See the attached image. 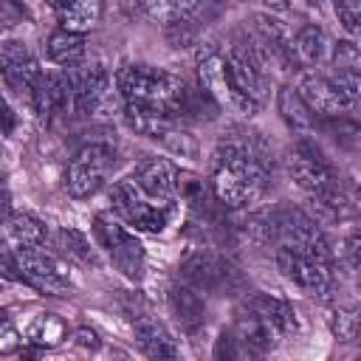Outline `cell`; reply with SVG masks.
Returning <instances> with one entry per match:
<instances>
[{
    "mask_svg": "<svg viewBox=\"0 0 361 361\" xmlns=\"http://www.w3.org/2000/svg\"><path fill=\"white\" fill-rule=\"evenodd\" d=\"M268 189V166L259 152V141H223L214 161L212 195L226 209H243L257 203Z\"/></svg>",
    "mask_w": 361,
    "mask_h": 361,
    "instance_id": "cell-1",
    "label": "cell"
},
{
    "mask_svg": "<svg viewBox=\"0 0 361 361\" xmlns=\"http://www.w3.org/2000/svg\"><path fill=\"white\" fill-rule=\"evenodd\" d=\"M116 85H118L124 104H133V107L155 110V113H164L172 118L189 107V90H186L183 79L164 68L127 65L118 71Z\"/></svg>",
    "mask_w": 361,
    "mask_h": 361,
    "instance_id": "cell-2",
    "label": "cell"
},
{
    "mask_svg": "<svg viewBox=\"0 0 361 361\" xmlns=\"http://www.w3.org/2000/svg\"><path fill=\"white\" fill-rule=\"evenodd\" d=\"M296 333V313L288 302L251 293L237 307V338L248 353H268Z\"/></svg>",
    "mask_w": 361,
    "mask_h": 361,
    "instance_id": "cell-3",
    "label": "cell"
},
{
    "mask_svg": "<svg viewBox=\"0 0 361 361\" xmlns=\"http://www.w3.org/2000/svg\"><path fill=\"white\" fill-rule=\"evenodd\" d=\"M110 206L113 212L138 231H164L169 220L175 217V200H155L138 189L133 178L116 180L110 189Z\"/></svg>",
    "mask_w": 361,
    "mask_h": 361,
    "instance_id": "cell-4",
    "label": "cell"
},
{
    "mask_svg": "<svg viewBox=\"0 0 361 361\" xmlns=\"http://www.w3.org/2000/svg\"><path fill=\"white\" fill-rule=\"evenodd\" d=\"M197 79H200V90L220 107H228L240 116H254L259 110L257 102H251L248 96H243L237 90V85L231 82V73L226 68L223 51L217 45H200L197 51Z\"/></svg>",
    "mask_w": 361,
    "mask_h": 361,
    "instance_id": "cell-5",
    "label": "cell"
},
{
    "mask_svg": "<svg viewBox=\"0 0 361 361\" xmlns=\"http://www.w3.org/2000/svg\"><path fill=\"white\" fill-rule=\"evenodd\" d=\"M180 276H183V285L195 288L197 293H234L243 288L240 268L223 254L206 251V248H197L183 257Z\"/></svg>",
    "mask_w": 361,
    "mask_h": 361,
    "instance_id": "cell-6",
    "label": "cell"
},
{
    "mask_svg": "<svg viewBox=\"0 0 361 361\" xmlns=\"http://www.w3.org/2000/svg\"><path fill=\"white\" fill-rule=\"evenodd\" d=\"M268 237H274L279 243V248H285V251L313 254V257L330 259V248H327L322 228L316 226L313 217H307L299 209L271 212L268 214Z\"/></svg>",
    "mask_w": 361,
    "mask_h": 361,
    "instance_id": "cell-7",
    "label": "cell"
},
{
    "mask_svg": "<svg viewBox=\"0 0 361 361\" xmlns=\"http://www.w3.org/2000/svg\"><path fill=\"white\" fill-rule=\"evenodd\" d=\"M285 166H288V175L296 180V186L310 195V200L324 197V195H333V192L341 189L336 169L330 166V161L310 141H296L288 149Z\"/></svg>",
    "mask_w": 361,
    "mask_h": 361,
    "instance_id": "cell-8",
    "label": "cell"
},
{
    "mask_svg": "<svg viewBox=\"0 0 361 361\" xmlns=\"http://www.w3.org/2000/svg\"><path fill=\"white\" fill-rule=\"evenodd\" d=\"M113 164H116V149L107 141L85 144L65 166V189L73 197H90L93 192H99Z\"/></svg>",
    "mask_w": 361,
    "mask_h": 361,
    "instance_id": "cell-9",
    "label": "cell"
},
{
    "mask_svg": "<svg viewBox=\"0 0 361 361\" xmlns=\"http://www.w3.org/2000/svg\"><path fill=\"white\" fill-rule=\"evenodd\" d=\"M93 234H96L99 245L107 251L116 271H121L127 279H141L147 254H144L141 240L133 231H127L118 220H113L107 214H96L93 217Z\"/></svg>",
    "mask_w": 361,
    "mask_h": 361,
    "instance_id": "cell-10",
    "label": "cell"
},
{
    "mask_svg": "<svg viewBox=\"0 0 361 361\" xmlns=\"http://www.w3.org/2000/svg\"><path fill=\"white\" fill-rule=\"evenodd\" d=\"M0 73L17 96H23L34 104V96L42 85V68L25 42H20V39L0 42Z\"/></svg>",
    "mask_w": 361,
    "mask_h": 361,
    "instance_id": "cell-11",
    "label": "cell"
},
{
    "mask_svg": "<svg viewBox=\"0 0 361 361\" xmlns=\"http://www.w3.org/2000/svg\"><path fill=\"white\" fill-rule=\"evenodd\" d=\"M65 73L73 87L76 116H93L107 107L113 90H110V73L102 62H79Z\"/></svg>",
    "mask_w": 361,
    "mask_h": 361,
    "instance_id": "cell-12",
    "label": "cell"
},
{
    "mask_svg": "<svg viewBox=\"0 0 361 361\" xmlns=\"http://www.w3.org/2000/svg\"><path fill=\"white\" fill-rule=\"evenodd\" d=\"M14 262H17V276L31 282L37 290L51 293V296H62L71 290V279H68L65 268L42 245L28 248V251H14Z\"/></svg>",
    "mask_w": 361,
    "mask_h": 361,
    "instance_id": "cell-13",
    "label": "cell"
},
{
    "mask_svg": "<svg viewBox=\"0 0 361 361\" xmlns=\"http://www.w3.org/2000/svg\"><path fill=\"white\" fill-rule=\"evenodd\" d=\"M276 265L293 285H299L310 296H327L330 288H333V265H330V259L276 248Z\"/></svg>",
    "mask_w": 361,
    "mask_h": 361,
    "instance_id": "cell-14",
    "label": "cell"
},
{
    "mask_svg": "<svg viewBox=\"0 0 361 361\" xmlns=\"http://www.w3.org/2000/svg\"><path fill=\"white\" fill-rule=\"evenodd\" d=\"M223 59H226V68H228L231 82L237 85V90L243 96H248L251 102L262 104V99L268 93V79H265V68H262L254 45L251 42H237L223 54Z\"/></svg>",
    "mask_w": 361,
    "mask_h": 361,
    "instance_id": "cell-15",
    "label": "cell"
},
{
    "mask_svg": "<svg viewBox=\"0 0 361 361\" xmlns=\"http://www.w3.org/2000/svg\"><path fill=\"white\" fill-rule=\"evenodd\" d=\"M124 118H127L130 130H135L138 135L155 138V141L166 144V147L175 149V152H186V155L195 152L192 138H189L183 130H178V124H175L172 116H164V113H155V110H144V107L124 104Z\"/></svg>",
    "mask_w": 361,
    "mask_h": 361,
    "instance_id": "cell-16",
    "label": "cell"
},
{
    "mask_svg": "<svg viewBox=\"0 0 361 361\" xmlns=\"http://www.w3.org/2000/svg\"><path fill=\"white\" fill-rule=\"evenodd\" d=\"M133 333H135L138 350L149 361H183L180 347H178V338L172 336V330L161 319L144 313V316H138L133 322Z\"/></svg>",
    "mask_w": 361,
    "mask_h": 361,
    "instance_id": "cell-17",
    "label": "cell"
},
{
    "mask_svg": "<svg viewBox=\"0 0 361 361\" xmlns=\"http://www.w3.org/2000/svg\"><path fill=\"white\" fill-rule=\"evenodd\" d=\"M293 90L299 93V99L305 102V107L310 110V116L336 118V116H341V110H347V104L341 102V96L336 93V87L330 85V79L324 73L305 71L299 76V85Z\"/></svg>",
    "mask_w": 361,
    "mask_h": 361,
    "instance_id": "cell-18",
    "label": "cell"
},
{
    "mask_svg": "<svg viewBox=\"0 0 361 361\" xmlns=\"http://www.w3.org/2000/svg\"><path fill=\"white\" fill-rule=\"evenodd\" d=\"M34 107L45 118H65L76 116V102H73V87L68 82V73H42V85L34 96Z\"/></svg>",
    "mask_w": 361,
    "mask_h": 361,
    "instance_id": "cell-19",
    "label": "cell"
},
{
    "mask_svg": "<svg viewBox=\"0 0 361 361\" xmlns=\"http://www.w3.org/2000/svg\"><path fill=\"white\" fill-rule=\"evenodd\" d=\"M133 180L138 183V189L155 200H172L178 192V166L166 158L149 155L135 166Z\"/></svg>",
    "mask_w": 361,
    "mask_h": 361,
    "instance_id": "cell-20",
    "label": "cell"
},
{
    "mask_svg": "<svg viewBox=\"0 0 361 361\" xmlns=\"http://www.w3.org/2000/svg\"><path fill=\"white\" fill-rule=\"evenodd\" d=\"M330 48H333V42H330V37L324 34V28L307 23V25L296 28L293 37H290V62H293L296 68L322 65V62L330 59Z\"/></svg>",
    "mask_w": 361,
    "mask_h": 361,
    "instance_id": "cell-21",
    "label": "cell"
},
{
    "mask_svg": "<svg viewBox=\"0 0 361 361\" xmlns=\"http://www.w3.org/2000/svg\"><path fill=\"white\" fill-rule=\"evenodd\" d=\"M133 11L152 23H161L169 31L178 25H195V20L206 8H203V3H189V0H149V3L133 6Z\"/></svg>",
    "mask_w": 361,
    "mask_h": 361,
    "instance_id": "cell-22",
    "label": "cell"
},
{
    "mask_svg": "<svg viewBox=\"0 0 361 361\" xmlns=\"http://www.w3.org/2000/svg\"><path fill=\"white\" fill-rule=\"evenodd\" d=\"M166 305L169 313L175 316V322L186 330V333H197L206 322V302L200 299V293L189 285H172L166 290Z\"/></svg>",
    "mask_w": 361,
    "mask_h": 361,
    "instance_id": "cell-23",
    "label": "cell"
},
{
    "mask_svg": "<svg viewBox=\"0 0 361 361\" xmlns=\"http://www.w3.org/2000/svg\"><path fill=\"white\" fill-rule=\"evenodd\" d=\"M104 6L99 0H79V3H62L56 6V14H59V28L62 31H71V34H82L90 31L99 17H102Z\"/></svg>",
    "mask_w": 361,
    "mask_h": 361,
    "instance_id": "cell-24",
    "label": "cell"
},
{
    "mask_svg": "<svg viewBox=\"0 0 361 361\" xmlns=\"http://www.w3.org/2000/svg\"><path fill=\"white\" fill-rule=\"evenodd\" d=\"M85 51H87V39L82 34H71V31L56 28L48 37V59L54 65H62L65 71L79 65L85 59Z\"/></svg>",
    "mask_w": 361,
    "mask_h": 361,
    "instance_id": "cell-25",
    "label": "cell"
},
{
    "mask_svg": "<svg viewBox=\"0 0 361 361\" xmlns=\"http://www.w3.org/2000/svg\"><path fill=\"white\" fill-rule=\"evenodd\" d=\"M6 237L14 245V251L39 248L45 243V226L34 214H11L6 220Z\"/></svg>",
    "mask_w": 361,
    "mask_h": 361,
    "instance_id": "cell-26",
    "label": "cell"
},
{
    "mask_svg": "<svg viewBox=\"0 0 361 361\" xmlns=\"http://www.w3.org/2000/svg\"><path fill=\"white\" fill-rule=\"evenodd\" d=\"M276 107H279V116L285 118V124L290 130H310L313 127V116H310V110L305 107V102L299 99V93L293 87H279Z\"/></svg>",
    "mask_w": 361,
    "mask_h": 361,
    "instance_id": "cell-27",
    "label": "cell"
},
{
    "mask_svg": "<svg viewBox=\"0 0 361 361\" xmlns=\"http://www.w3.org/2000/svg\"><path fill=\"white\" fill-rule=\"evenodd\" d=\"M68 327L56 313H37L28 324V338L39 347H56L65 338Z\"/></svg>",
    "mask_w": 361,
    "mask_h": 361,
    "instance_id": "cell-28",
    "label": "cell"
},
{
    "mask_svg": "<svg viewBox=\"0 0 361 361\" xmlns=\"http://www.w3.org/2000/svg\"><path fill=\"white\" fill-rule=\"evenodd\" d=\"M175 195H180L195 209H206L209 206V197H214L212 195V186H206L203 178H197L195 172H180V169H178V192Z\"/></svg>",
    "mask_w": 361,
    "mask_h": 361,
    "instance_id": "cell-29",
    "label": "cell"
},
{
    "mask_svg": "<svg viewBox=\"0 0 361 361\" xmlns=\"http://www.w3.org/2000/svg\"><path fill=\"white\" fill-rule=\"evenodd\" d=\"M330 85L336 87V93L341 96V102L347 107H353L358 102V93H361V76L358 71H330Z\"/></svg>",
    "mask_w": 361,
    "mask_h": 361,
    "instance_id": "cell-30",
    "label": "cell"
},
{
    "mask_svg": "<svg viewBox=\"0 0 361 361\" xmlns=\"http://www.w3.org/2000/svg\"><path fill=\"white\" fill-rule=\"evenodd\" d=\"M327 62L333 65V71H358L361 54H358L355 39H341V42H336V45L330 48V59H327Z\"/></svg>",
    "mask_w": 361,
    "mask_h": 361,
    "instance_id": "cell-31",
    "label": "cell"
},
{
    "mask_svg": "<svg viewBox=\"0 0 361 361\" xmlns=\"http://www.w3.org/2000/svg\"><path fill=\"white\" fill-rule=\"evenodd\" d=\"M330 327L336 333L338 341H355L358 336V310L355 307H338L333 310V319H330Z\"/></svg>",
    "mask_w": 361,
    "mask_h": 361,
    "instance_id": "cell-32",
    "label": "cell"
},
{
    "mask_svg": "<svg viewBox=\"0 0 361 361\" xmlns=\"http://www.w3.org/2000/svg\"><path fill=\"white\" fill-rule=\"evenodd\" d=\"M336 14H338V23L344 25V31H350V34H358L361 31V3L358 0H341V3H336Z\"/></svg>",
    "mask_w": 361,
    "mask_h": 361,
    "instance_id": "cell-33",
    "label": "cell"
},
{
    "mask_svg": "<svg viewBox=\"0 0 361 361\" xmlns=\"http://www.w3.org/2000/svg\"><path fill=\"white\" fill-rule=\"evenodd\" d=\"M20 344H23V338H20L17 327L11 324V319H8L6 313H0V355L14 353Z\"/></svg>",
    "mask_w": 361,
    "mask_h": 361,
    "instance_id": "cell-34",
    "label": "cell"
},
{
    "mask_svg": "<svg viewBox=\"0 0 361 361\" xmlns=\"http://www.w3.org/2000/svg\"><path fill=\"white\" fill-rule=\"evenodd\" d=\"M14 248H6L0 243V276H17V262H14Z\"/></svg>",
    "mask_w": 361,
    "mask_h": 361,
    "instance_id": "cell-35",
    "label": "cell"
},
{
    "mask_svg": "<svg viewBox=\"0 0 361 361\" xmlns=\"http://www.w3.org/2000/svg\"><path fill=\"white\" fill-rule=\"evenodd\" d=\"M358 234L353 231V234H347V240H344V259H347V268L350 271H355V265H358Z\"/></svg>",
    "mask_w": 361,
    "mask_h": 361,
    "instance_id": "cell-36",
    "label": "cell"
},
{
    "mask_svg": "<svg viewBox=\"0 0 361 361\" xmlns=\"http://www.w3.org/2000/svg\"><path fill=\"white\" fill-rule=\"evenodd\" d=\"M0 130L3 133H11L14 130V113H11V107H8V102L0 96Z\"/></svg>",
    "mask_w": 361,
    "mask_h": 361,
    "instance_id": "cell-37",
    "label": "cell"
},
{
    "mask_svg": "<svg viewBox=\"0 0 361 361\" xmlns=\"http://www.w3.org/2000/svg\"><path fill=\"white\" fill-rule=\"evenodd\" d=\"M76 338H79V344H90V347H96V344H99L93 330H79V333H76Z\"/></svg>",
    "mask_w": 361,
    "mask_h": 361,
    "instance_id": "cell-38",
    "label": "cell"
},
{
    "mask_svg": "<svg viewBox=\"0 0 361 361\" xmlns=\"http://www.w3.org/2000/svg\"><path fill=\"white\" fill-rule=\"evenodd\" d=\"M6 203H8V195H6V189H3V183H0V214L6 212Z\"/></svg>",
    "mask_w": 361,
    "mask_h": 361,
    "instance_id": "cell-39",
    "label": "cell"
},
{
    "mask_svg": "<svg viewBox=\"0 0 361 361\" xmlns=\"http://www.w3.org/2000/svg\"><path fill=\"white\" fill-rule=\"evenodd\" d=\"M338 361H353V358H338Z\"/></svg>",
    "mask_w": 361,
    "mask_h": 361,
    "instance_id": "cell-40",
    "label": "cell"
},
{
    "mask_svg": "<svg viewBox=\"0 0 361 361\" xmlns=\"http://www.w3.org/2000/svg\"><path fill=\"white\" fill-rule=\"evenodd\" d=\"M124 361H127V358H124Z\"/></svg>",
    "mask_w": 361,
    "mask_h": 361,
    "instance_id": "cell-41",
    "label": "cell"
}]
</instances>
